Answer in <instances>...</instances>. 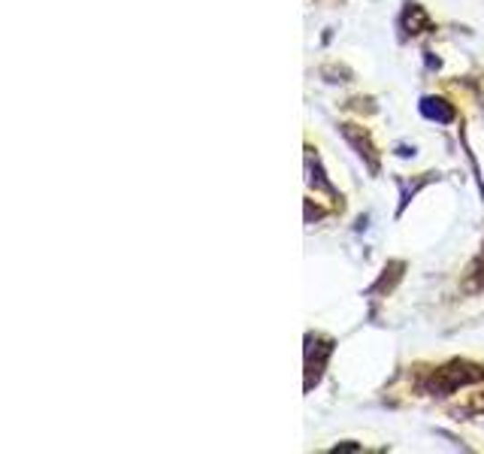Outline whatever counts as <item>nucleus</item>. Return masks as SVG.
I'll return each mask as SVG.
<instances>
[{
    "mask_svg": "<svg viewBox=\"0 0 484 454\" xmlns=\"http://www.w3.org/2000/svg\"><path fill=\"white\" fill-rule=\"evenodd\" d=\"M481 379H484V366L454 361V364H448V366H442V370L433 373V379L427 381V391L446 397V394H454L457 388L472 385V381H481Z\"/></svg>",
    "mask_w": 484,
    "mask_h": 454,
    "instance_id": "obj_1",
    "label": "nucleus"
},
{
    "mask_svg": "<svg viewBox=\"0 0 484 454\" xmlns=\"http://www.w3.org/2000/svg\"><path fill=\"white\" fill-rule=\"evenodd\" d=\"M420 116L430 118V122L448 124V122H454V118H457V109L451 107L448 100H442V98H424V100H420Z\"/></svg>",
    "mask_w": 484,
    "mask_h": 454,
    "instance_id": "obj_2",
    "label": "nucleus"
},
{
    "mask_svg": "<svg viewBox=\"0 0 484 454\" xmlns=\"http://www.w3.org/2000/svg\"><path fill=\"white\" fill-rule=\"evenodd\" d=\"M403 25L409 28V34H420L424 28H430V19H427V13L418 4H409L406 15H403Z\"/></svg>",
    "mask_w": 484,
    "mask_h": 454,
    "instance_id": "obj_4",
    "label": "nucleus"
},
{
    "mask_svg": "<svg viewBox=\"0 0 484 454\" xmlns=\"http://www.w3.org/2000/svg\"><path fill=\"white\" fill-rule=\"evenodd\" d=\"M343 133H345V140L352 142V146L357 149V155L361 158H367L369 161V170H378V161H376V149H372V142L369 137L363 131H357L354 124H343Z\"/></svg>",
    "mask_w": 484,
    "mask_h": 454,
    "instance_id": "obj_3",
    "label": "nucleus"
},
{
    "mask_svg": "<svg viewBox=\"0 0 484 454\" xmlns=\"http://www.w3.org/2000/svg\"><path fill=\"white\" fill-rule=\"evenodd\" d=\"M309 170L315 173V176H309V182H312V185H318L321 191H327V194H336V188L330 185L327 179H324V173H321V167H318V161H315V167H312V158H309Z\"/></svg>",
    "mask_w": 484,
    "mask_h": 454,
    "instance_id": "obj_5",
    "label": "nucleus"
}]
</instances>
